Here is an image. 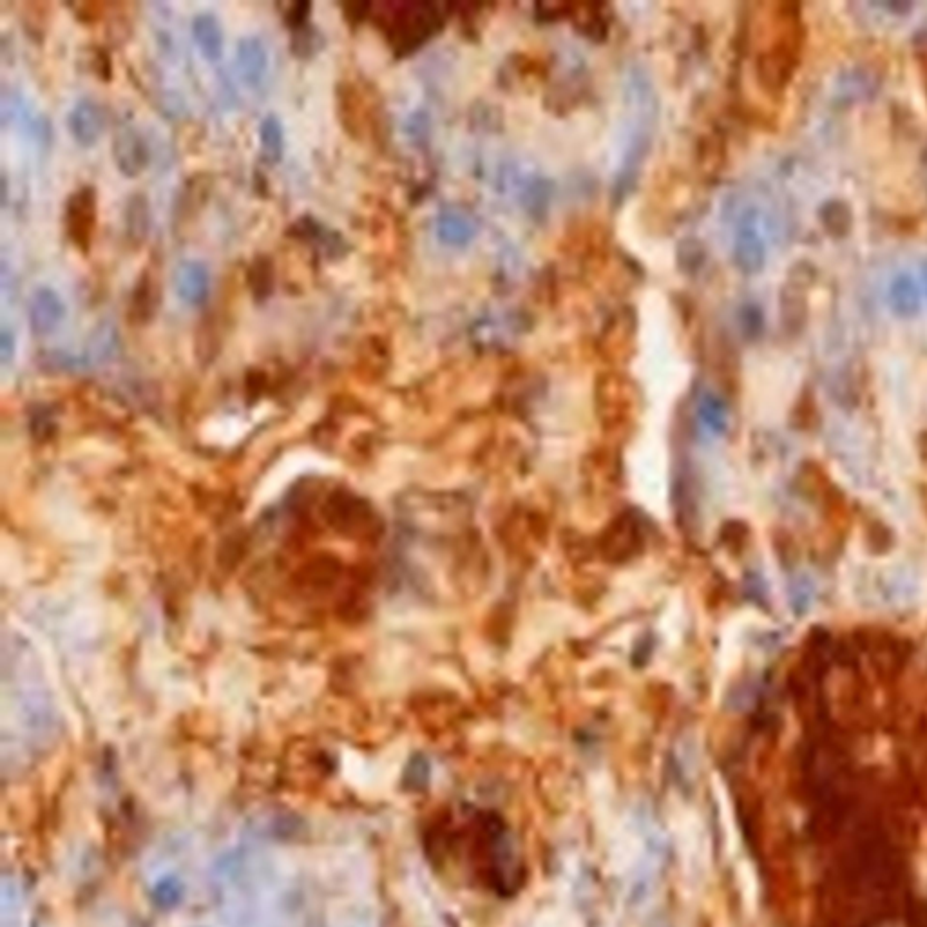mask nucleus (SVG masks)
I'll return each mask as SVG.
<instances>
[{"mask_svg": "<svg viewBox=\"0 0 927 927\" xmlns=\"http://www.w3.org/2000/svg\"><path fill=\"white\" fill-rule=\"evenodd\" d=\"M889 305L897 316H915L920 310V292L915 279L908 274H900L893 279L889 287Z\"/></svg>", "mask_w": 927, "mask_h": 927, "instance_id": "4468645a", "label": "nucleus"}, {"mask_svg": "<svg viewBox=\"0 0 927 927\" xmlns=\"http://www.w3.org/2000/svg\"><path fill=\"white\" fill-rule=\"evenodd\" d=\"M116 346H118V330L115 326L111 323L96 326L86 346L84 364L91 366V364L106 363L115 355Z\"/></svg>", "mask_w": 927, "mask_h": 927, "instance_id": "f3484780", "label": "nucleus"}, {"mask_svg": "<svg viewBox=\"0 0 927 927\" xmlns=\"http://www.w3.org/2000/svg\"><path fill=\"white\" fill-rule=\"evenodd\" d=\"M236 66L239 78L245 86L258 87L267 77L268 71V51L265 42L256 35L239 39Z\"/></svg>", "mask_w": 927, "mask_h": 927, "instance_id": "6e6552de", "label": "nucleus"}, {"mask_svg": "<svg viewBox=\"0 0 927 927\" xmlns=\"http://www.w3.org/2000/svg\"><path fill=\"white\" fill-rule=\"evenodd\" d=\"M310 8H312V6H310L308 2H296V4H290V6H288L287 13H285V20H287L288 26L294 29L305 28L306 19H308Z\"/></svg>", "mask_w": 927, "mask_h": 927, "instance_id": "412c9836", "label": "nucleus"}, {"mask_svg": "<svg viewBox=\"0 0 927 927\" xmlns=\"http://www.w3.org/2000/svg\"><path fill=\"white\" fill-rule=\"evenodd\" d=\"M183 884L180 880L169 875V877H163V879L158 880L154 884L153 893H151V899H153L154 906L156 908L169 909L178 908L180 902L183 900Z\"/></svg>", "mask_w": 927, "mask_h": 927, "instance_id": "aec40b11", "label": "nucleus"}, {"mask_svg": "<svg viewBox=\"0 0 927 927\" xmlns=\"http://www.w3.org/2000/svg\"><path fill=\"white\" fill-rule=\"evenodd\" d=\"M15 355V337L8 328L0 330V361L2 364H10Z\"/></svg>", "mask_w": 927, "mask_h": 927, "instance_id": "4be33fe9", "label": "nucleus"}, {"mask_svg": "<svg viewBox=\"0 0 927 927\" xmlns=\"http://www.w3.org/2000/svg\"><path fill=\"white\" fill-rule=\"evenodd\" d=\"M125 234L129 243L133 245H142L149 229H151V211H149V201L144 194H133L124 211Z\"/></svg>", "mask_w": 927, "mask_h": 927, "instance_id": "f8f14e48", "label": "nucleus"}, {"mask_svg": "<svg viewBox=\"0 0 927 927\" xmlns=\"http://www.w3.org/2000/svg\"><path fill=\"white\" fill-rule=\"evenodd\" d=\"M158 285L149 272H144L140 279L136 281L133 288V294L129 299V321L134 325H145L153 319L158 308Z\"/></svg>", "mask_w": 927, "mask_h": 927, "instance_id": "9d476101", "label": "nucleus"}, {"mask_svg": "<svg viewBox=\"0 0 927 927\" xmlns=\"http://www.w3.org/2000/svg\"><path fill=\"white\" fill-rule=\"evenodd\" d=\"M247 283H249L250 294L256 301H265L272 296L274 285H276V270H274L272 259L263 254L252 259L249 270H247Z\"/></svg>", "mask_w": 927, "mask_h": 927, "instance_id": "dca6fc26", "label": "nucleus"}, {"mask_svg": "<svg viewBox=\"0 0 927 927\" xmlns=\"http://www.w3.org/2000/svg\"><path fill=\"white\" fill-rule=\"evenodd\" d=\"M192 37L196 40V46L205 60L220 62L223 58V49H225V39H223L220 19L216 15L198 13L192 19Z\"/></svg>", "mask_w": 927, "mask_h": 927, "instance_id": "1a4fd4ad", "label": "nucleus"}, {"mask_svg": "<svg viewBox=\"0 0 927 927\" xmlns=\"http://www.w3.org/2000/svg\"><path fill=\"white\" fill-rule=\"evenodd\" d=\"M920 276H922V285L926 288L927 294V259L922 263V267H920Z\"/></svg>", "mask_w": 927, "mask_h": 927, "instance_id": "b1692460", "label": "nucleus"}, {"mask_svg": "<svg viewBox=\"0 0 927 927\" xmlns=\"http://www.w3.org/2000/svg\"><path fill=\"white\" fill-rule=\"evenodd\" d=\"M104 127V111L93 100H80L67 115L69 134L82 147L95 145L104 133Z\"/></svg>", "mask_w": 927, "mask_h": 927, "instance_id": "0eeeda50", "label": "nucleus"}, {"mask_svg": "<svg viewBox=\"0 0 927 927\" xmlns=\"http://www.w3.org/2000/svg\"><path fill=\"white\" fill-rule=\"evenodd\" d=\"M766 241L754 220V211H746L737 221L732 236V259L743 274H757L766 265Z\"/></svg>", "mask_w": 927, "mask_h": 927, "instance_id": "7ed1b4c3", "label": "nucleus"}, {"mask_svg": "<svg viewBox=\"0 0 927 927\" xmlns=\"http://www.w3.org/2000/svg\"><path fill=\"white\" fill-rule=\"evenodd\" d=\"M28 317L33 334H53L66 317V305L53 288L39 287L29 297Z\"/></svg>", "mask_w": 927, "mask_h": 927, "instance_id": "39448f33", "label": "nucleus"}, {"mask_svg": "<svg viewBox=\"0 0 927 927\" xmlns=\"http://www.w3.org/2000/svg\"><path fill=\"white\" fill-rule=\"evenodd\" d=\"M819 220L830 236L844 238L853 227V212L846 201H826L819 211Z\"/></svg>", "mask_w": 927, "mask_h": 927, "instance_id": "a211bd4d", "label": "nucleus"}, {"mask_svg": "<svg viewBox=\"0 0 927 927\" xmlns=\"http://www.w3.org/2000/svg\"><path fill=\"white\" fill-rule=\"evenodd\" d=\"M259 149L268 165H278L285 156V129L276 115H267L259 124Z\"/></svg>", "mask_w": 927, "mask_h": 927, "instance_id": "ddd939ff", "label": "nucleus"}, {"mask_svg": "<svg viewBox=\"0 0 927 927\" xmlns=\"http://www.w3.org/2000/svg\"><path fill=\"white\" fill-rule=\"evenodd\" d=\"M437 232L448 245H466L475 234V223L462 212L446 211L437 220Z\"/></svg>", "mask_w": 927, "mask_h": 927, "instance_id": "2eb2a0df", "label": "nucleus"}, {"mask_svg": "<svg viewBox=\"0 0 927 927\" xmlns=\"http://www.w3.org/2000/svg\"><path fill=\"white\" fill-rule=\"evenodd\" d=\"M98 220V198L95 187L84 185L69 196L66 205V232L71 243L82 252H87L95 238Z\"/></svg>", "mask_w": 927, "mask_h": 927, "instance_id": "f03ea898", "label": "nucleus"}, {"mask_svg": "<svg viewBox=\"0 0 927 927\" xmlns=\"http://www.w3.org/2000/svg\"><path fill=\"white\" fill-rule=\"evenodd\" d=\"M698 419L701 426H705L707 430L714 431V433L723 430L725 424H727L725 402L721 401L714 393H705L699 399Z\"/></svg>", "mask_w": 927, "mask_h": 927, "instance_id": "6ab92c4d", "label": "nucleus"}, {"mask_svg": "<svg viewBox=\"0 0 927 927\" xmlns=\"http://www.w3.org/2000/svg\"><path fill=\"white\" fill-rule=\"evenodd\" d=\"M111 153L116 169L124 174L125 178H138L149 167L151 160L149 145L133 125H122L116 131Z\"/></svg>", "mask_w": 927, "mask_h": 927, "instance_id": "20e7f679", "label": "nucleus"}, {"mask_svg": "<svg viewBox=\"0 0 927 927\" xmlns=\"http://www.w3.org/2000/svg\"><path fill=\"white\" fill-rule=\"evenodd\" d=\"M806 283L801 278H792L781 294V316L788 332H801L808 319V297Z\"/></svg>", "mask_w": 927, "mask_h": 927, "instance_id": "9b49d317", "label": "nucleus"}, {"mask_svg": "<svg viewBox=\"0 0 927 927\" xmlns=\"http://www.w3.org/2000/svg\"><path fill=\"white\" fill-rule=\"evenodd\" d=\"M174 290L185 305L201 306L211 296V272L205 263L189 259L174 270Z\"/></svg>", "mask_w": 927, "mask_h": 927, "instance_id": "423d86ee", "label": "nucleus"}, {"mask_svg": "<svg viewBox=\"0 0 927 927\" xmlns=\"http://www.w3.org/2000/svg\"><path fill=\"white\" fill-rule=\"evenodd\" d=\"M305 927H326L325 920L321 917L308 918Z\"/></svg>", "mask_w": 927, "mask_h": 927, "instance_id": "5701e85b", "label": "nucleus"}, {"mask_svg": "<svg viewBox=\"0 0 927 927\" xmlns=\"http://www.w3.org/2000/svg\"><path fill=\"white\" fill-rule=\"evenodd\" d=\"M660 120V98L643 67L634 64L623 75L622 107L612 153V192L616 200L640 178Z\"/></svg>", "mask_w": 927, "mask_h": 927, "instance_id": "f257e3e1", "label": "nucleus"}]
</instances>
